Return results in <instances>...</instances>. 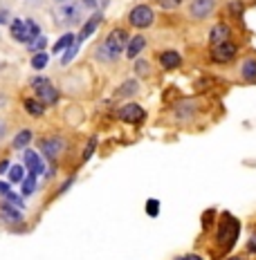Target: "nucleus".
I'll use <instances>...</instances> for the list:
<instances>
[{"instance_id": "obj_1", "label": "nucleus", "mask_w": 256, "mask_h": 260, "mask_svg": "<svg viewBox=\"0 0 256 260\" xmlns=\"http://www.w3.org/2000/svg\"><path fill=\"white\" fill-rule=\"evenodd\" d=\"M128 41H130L128 31L122 29V27H115V29H110V34L95 47L92 56L101 63H117L119 58H122V54H126Z\"/></svg>"}, {"instance_id": "obj_2", "label": "nucleus", "mask_w": 256, "mask_h": 260, "mask_svg": "<svg viewBox=\"0 0 256 260\" xmlns=\"http://www.w3.org/2000/svg\"><path fill=\"white\" fill-rule=\"evenodd\" d=\"M238 236H241V222L230 213H222L216 231V245L220 249V253H230L238 242Z\"/></svg>"}, {"instance_id": "obj_3", "label": "nucleus", "mask_w": 256, "mask_h": 260, "mask_svg": "<svg viewBox=\"0 0 256 260\" xmlns=\"http://www.w3.org/2000/svg\"><path fill=\"white\" fill-rule=\"evenodd\" d=\"M9 36L16 41V43H20V45H32L41 34V27L36 20H32V18H14L12 23H9Z\"/></svg>"}, {"instance_id": "obj_4", "label": "nucleus", "mask_w": 256, "mask_h": 260, "mask_svg": "<svg viewBox=\"0 0 256 260\" xmlns=\"http://www.w3.org/2000/svg\"><path fill=\"white\" fill-rule=\"evenodd\" d=\"M30 85H32V90H34L36 99H41L45 106L59 101V90L54 88V83L47 77H32Z\"/></svg>"}, {"instance_id": "obj_5", "label": "nucleus", "mask_w": 256, "mask_h": 260, "mask_svg": "<svg viewBox=\"0 0 256 260\" xmlns=\"http://www.w3.org/2000/svg\"><path fill=\"white\" fill-rule=\"evenodd\" d=\"M128 23L133 27H137V29H149L155 23V12L149 5H135L128 12Z\"/></svg>"}, {"instance_id": "obj_6", "label": "nucleus", "mask_w": 256, "mask_h": 260, "mask_svg": "<svg viewBox=\"0 0 256 260\" xmlns=\"http://www.w3.org/2000/svg\"><path fill=\"white\" fill-rule=\"evenodd\" d=\"M81 5L79 3H61L56 7V20L65 27H72L81 23Z\"/></svg>"}, {"instance_id": "obj_7", "label": "nucleus", "mask_w": 256, "mask_h": 260, "mask_svg": "<svg viewBox=\"0 0 256 260\" xmlns=\"http://www.w3.org/2000/svg\"><path fill=\"white\" fill-rule=\"evenodd\" d=\"M238 56V45L234 41H227L222 45H216V47H209V58L218 65H227L232 63L234 58Z\"/></svg>"}, {"instance_id": "obj_8", "label": "nucleus", "mask_w": 256, "mask_h": 260, "mask_svg": "<svg viewBox=\"0 0 256 260\" xmlns=\"http://www.w3.org/2000/svg\"><path fill=\"white\" fill-rule=\"evenodd\" d=\"M216 7H218V0H189L187 5L189 16L193 20H207L216 12Z\"/></svg>"}, {"instance_id": "obj_9", "label": "nucleus", "mask_w": 256, "mask_h": 260, "mask_svg": "<svg viewBox=\"0 0 256 260\" xmlns=\"http://www.w3.org/2000/svg\"><path fill=\"white\" fill-rule=\"evenodd\" d=\"M117 119L124 123H130V126H137L146 119V110L139 104H124L117 110Z\"/></svg>"}, {"instance_id": "obj_10", "label": "nucleus", "mask_w": 256, "mask_h": 260, "mask_svg": "<svg viewBox=\"0 0 256 260\" xmlns=\"http://www.w3.org/2000/svg\"><path fill=\"white\" fill-rule=\"evenodd\" d=\"M23 164H25V169L30 171L32 175H36V177L47 175L45 159H43L41 153H36V150H25V153H23Z\"/></svg>"}, {"instance_id": "obj_11", "label": "nucleus", "mask_w": 256, "mask_h": 260, "mask_svg": "<svg viewBox=\"0 0 256 260\" xmlns=\"http://www.w3.org/2000/svg\"><path fill=\"white\" fill-rule=\"evenodd\" d=\"M39 148H41V155L45 157V159L54 161L59 155L63 153L65 142H63L61 137H43L41 142H39Z\"/></svg>"}, {"instance_id": "obj_12", "label": "nucleus", "mask_w": 256, "mask_h": 260, "mask_svg": "<svg viewBox=\"0 0 256 260\" xmlns=\"http://www.w3.org/2000/svg\"><path fill=\"white\" fill-rule=\"evenodd\" d=\"M209 47H216V45H222V43L232 41V27L227 23H216L214 27L209 29Z\"/></svg>"}, {"instance_id": "obj_13", "label": "nucleus", "mask_w": 256, "mask_h": 260, "mask_svg": "<svg viewBox=\"0 0 256 260\" xmlns=\"http://www.w3.org/2000/svg\"><path fill=\"white\" fill-rule=\"evenodd\" d=\"M238 77L245 83H256V54H247V56L238 65Z\"/></svg>"}, {"instance_id": "obj_14", "label": "nucleus", "mask_w": 256, "mask_h": 260, "mask_svg": "<svg viewBox=\"0 0 256 260\" xmlns=\"http://www.w3.org/2000/svg\"><path fill=\"white\" fill-rule=\"evenodd\" d=\"M101 20H103V12H95L88 20H86L83 25H81V29H79V34H77V43H79V45H81V43H83L86 39H90V36L95 34V29L99 27Z\"/></svg>"}, {"instance_id": "obj_15", "label": "nucleus", "mask_w": 256, "mask_h": 260, "mask_svg": "<svg viewBox=\"0 0 256 260\" xmlns=\"http://www.w3.org/2000/svg\"><path fill=\"white\" fill-rule=\"evenodd\" d=\"M157 61H160V65L164 70H176L182 65V54L176 52V50H164V52H160Z\"/></svg>"}, {"instance_id": "obj_16", "label": "nucleus", "mask_w": 256, "mask_h": 260, "mask_svg": "<svg viewBox=\"0 0 256 260\" xmlns=\"http://www.w3.org/2000/svg\"><path fill=\"white\" fill-rule=\"evenodd\" d=\"M146 50V39L141 34L137 36H130V41H128V47H126V56L130 58V61H137V56L141 52Z\"/></svg>"}, {"instance_id": "obj_17", "label": "nucleus", "mask_w": 256, "mask_h": 260, "mask_svg": "<svg viewBox=\"0 0 256 260\" xmlns=\"http://www.w3.org/2000/svg\"><path fill=\"white\" fill-rule=\"evenodd\" d=\"M23 108L30 117H43L45 115V104H43L41 99H36V96H27V99L23 101Z\"/></svg>"}, {"instance_id": "obj_18", "label": "nucleus", "mask_w": 256, "mask_h": 260, "mask_svg": "<svg viewBox=\"0 0 256 260\" xmlns=\"http://www.w3.org/2000/svg\"><path fill=\"white\" fill-rule=\"evenodd\" d=\"M77 43V34L74 31H65V34L59 39L56 43H54V47H52V54H63V52H68L70 47Z\"/></svg>"}, {"instance_id": "obj_19", "label": "nucleus", "mask_w": 256, "mask_h": 260, "mask_svg": "<svg viewBox=\"0 0 256 260\" xmlns=\"http://www.w3.org/2000/svg\"><path fill=\"white\" fill-rule=\"evenodd\" d=\"M30 144H32V130L30 128H23L14 135V142H12L14 150H25Z\"/></svg>"}, {"instance_id": "obj_20", "label": "nucleus", "mask_w": 256, "mask_h": 260, "mask_svg": "<svg viewBox=\"0 0 256 260\" xmlns=\"http://www.w3.org/2000/svg\"><path fill=\"white\" fill-rule=\"evenodd\" d=\"M30 65H32V70L41 72V70H45L47 65H50V54H47V52H36V54H32Z\"/></svg>"}, {"instance_id": "obj_21", "label": "nucleus", "mask_w": 256, "mask_h": 260, "mask_svg": "<svg viewBox=\"0 0 256 260\" xmlns=\"http://www.w3.org/2000/svg\"><path fill=\"white\" fill-rule=\"evenodd\" d=\"M137 92H139V83L135 79H128V81H124V83L119 85L115 94L117 96H133V94H137Z\"/></svg>"}, {"instance_id": "obj_22", "label": "nucleus", "mask_w": 256, "mask_h": 260, "mask_svg": "<svg viewBox=\"0 0 256 260\" xmlns=\"http://www.w3.org/2000/svg\"><path fill=\"white\" fill-rule=\"evenodd\" d=\"M9 184H23L25 182V164H12V169L7 173Z\"/></svg>"}, {"instance_id": "obj_23", "label": "nucleus", "mask_w": 256, "mask_h": 260, "mask_svg": "<svg viewBox=\"0 0 256 260\" xmlns=\"http://www.w3.org/2000/svg\"><path fill=\"white\" fill-rule=\"evenodd\" d=\"M176 110H178V117L180 119H189V117L195 115V110H198V104L189 99V101H182V104H180Z\"/></svg>"}, {"instance_id": "obj_24", "label": "nucleus", "mask_w": 256, "mask_h": 260, "mask_svg": "<svg viewBox=\"0 0 256 260\" xmlns=\"http://www.w3.org/2000/svg\"><path fill=\"white\" fill-rule=\"evenodd\" d=\"M20 191H23V195H34L36 191H39V177L30 173V175L25 177V182H23V186H20Z\"/></svg>"}, {"instance_id": "obj_25", "label": "nucleus", "mask_w": 256, "mask_h": 260, "mask_svg": "<svg viewBox=\"0 0 256 260\" xmlns=\"http://www.w3.org/2000/svg\"><path fill=\"white\" fill-rule=\"evenodd\" d=\"M3 213L7 215L9 222H20V220H23V213H20V211H16L12 202H5L3 204Z\"/></svg>"}, {"instance_id": "obj_26", "label": "nucleus", "mask_w": 256, "mask_h": 260, "mask_svg": "<svg viewBox=\"0 0 256 260\" xmlns=\"http://www.w3.org/2000/svg\"><path fill=\"white\" fill-rule=\"evenodd\" d=\"M79 5L83 9H97V12H101V9H106L110 5V0H79Z\"/></svg>"}, {"instance_id": "obj_27", "label": "nucleus", "mask_w": 256, "mask_h": 260, "mask_svg": "<svg viewBox=\"0 0 256 260\" xmlns=\"http://www.w3.org/2000/svg\"><path fill=\"white\" fill-rule=\"evenodd\" d=\"M45 47H47V39L45 36H39L32 45H27V50H30L32 54H36V52H45Z\"/></svg>"}, {"instance_id": "obj_28", "label": "nucleus", "mask_w": 256, "mask_h": 260, "mask_svg": "<svg viewBox=\"0 0 256 260\" xmlns=\"http://www.w3.org/2000/svg\"><path fill=\"white\" fill-rule=\"evenodd\" d=\"M157 5L162 9H166V12H173V9H178L182 5V0H157Z\"/></svg>"}, {"instance_id": "obj_29", "label": "nucleus", "mask_w": 256, "mask_h": 260, "mask_svg": "<svg viewBox=\"0 0 256 260\" xmlns=\"http://www.w3.org/2000/svg\"><path fill=\"white\" fill-rule=\"evenodd\" d=\"M135 72H137V77H146V74H149V63H146L144 58L135 61Z\"/></svg>"}, {"instance_id": "obj_30", "label": "nucleus", "mask_w": 256, "mask_h": 260, "mask_svg": "<svg viewBox=\"0 0 256 260\" xmlns=\"http://www.w3.org/2000/svg\"><path fill=\"white\" fill-rule=\"evenodd\" d=\"M146 213H149V215H157V213H160V202H157V200H149V204H146Z\"/></svg>"}, {"instance_id": "obj_31", "label": "nucleus", "mask_w": 256, "mask_h": 260, "mask_svg": "<svg viewBox=\"0 0 256 260\" xmlns=\"http://www.w3.org/2000/svg\"><path fill=\"white\" fill-rule=\"evenodd\" d=\"M9 195H12V186H9V182H3V180H0V198L7 200Z\"/></svg>"}, {"instance_id": "obj_32", "label": "nucleus", "mask_w": 256, "mask_h": 260, "mask_svg": "<svg viewBox=\"0 0 256 260\" xmlns=\"http://www.w3.org/2000/svg\"><path fill=\"white\" fill-rule=\"evenodd\" d=\"M95 146H97V139L92 137V139H90V144H88V150H83V161H86V159H90V155L95 153Z\"/></svg>"}, {"instance_id": "obj_33", "label": "nucleus", "mask_w": 256, "mask_h": 260, "mask_svg": "<svg viewBox=\"0 0 256 260\" xmlns=\"http://www.w3.org/2000/svg\"><path fill=\"white\" fill-rule=\"evenodd\" d=\"M247 251H249V253H256V234L249 236V240H247Z\"/></svg>"}, {"instance_id": "obj_34", "label": "nucleus", "mask_w": 256, "mask_h": 260, "mask_svg": "<svg viewBox=\"0 0 256 260\" xmlns=\"http://www.w3.org/2000/svg\"><path fill=\"white\" fill-rule=\"evenodd\" d=\"M178 260H205V258L198 256V253H187V256H180Z\"/></svg>"}, {"instance_id": "obj_35", "label": "nucleus", "mask_w": 256, "mask_h": 260, "mask_svg": "<svg viewBox=\"0 0 256 260\" xmlns=\"http://www.w3.org/2000/svg\"><path fill=\"white\" fill-rule=\"evenodd\" d=\"M9 169H12L9 159H3V161H0V173H9Z\"/></svg>"}, {"instance_id": "obj_36", "label": "nucleus", "mask_w": 256, "mask_h": 260, "mask_svg": "<svg viewBox=\"0 0 256 260\" xmlns=\"http://www.w3.org/2000/svg\"><path fill=\"white\" fill-rule=\"evenodd\" d=\"M5 135H7V123H5L3 119H0V142L5 139Z\"/></svg>"}, {"instance_id": "obj_37", "label": "nucleus", "mask_w": 256, "mask_h": 260, "mask_svg": "<svg viewBox=\"0 0 256 260\" xmlns=\"http://www.w3.org/2000/svg\"><path fill=\"white\" fill-rule=\"evenodd\" d=\"M225 260H247V258H245V256H227Z\"/></svg>"}, {"instance_id": "obj_38", "label": "nucleus", "mask_w": 256, "mask_h": 260, "mask_svg": "<svg viewBox=\"0 0 256 260\" xmlns=\"http://www.w3.org/2000/svg\"><path fill=\"white\" fill-rule=\"evenodd\" d=\"M0 106H5V96H0Z\"/></svg>"}, {"instance_id": "obj_39", "label": "nucleus", "mask_w": 256, "mask_h": 260, "mask_svg": "<svg viewBox=\"0 0 256 260\" xmlns=\"http://www.w3.org/2000/svg\"><path fill=\"white\" fill-rule=\"evenodd\" d=\"M56 3H70V0H56Z\"/></svg>"}]
</instances>
